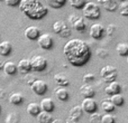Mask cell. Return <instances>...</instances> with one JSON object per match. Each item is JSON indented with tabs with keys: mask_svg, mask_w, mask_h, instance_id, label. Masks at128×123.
<instances>
[{
	"mask_svg": "<svg viewBox=\"0 0 128 123\" xmlns=\"http://www.w3.org/2000/svg\"><path fill=\"white\" fill-rule=\"evenodd\" d=\"M17 69L22 74H28L32 70V65H30V60L28 58H24L20 60L17 64Z\"/></svg>",
	"mask_w": 128,
	"mask_h": 123,
	"instance_id": "9a60e30c",
	"label": "cell"
},
{
	"mask_svg": "<svg viewBox=\"0 0 128 123\" xmlns=\"http://www.w3.org/2000/svg\"><path fill=\"white\" fill-rule=\"evenodd\" d=\"M101 123H116V118L111 113H106L101 115Z\"/></svg>",
	"mask_w": 128,
	"mask_h": 123,
	"instance_id": "d6a6232c",
	"label": "cell"
},
{
	"mask_svg": "<svg viewBox=\"0 0 128 123\" xmlns=\"http://www.w3.org/2000/svg\"><path fill=\"white\" fill-rule=\"evenodd\" d=\"M101 109H102V111H104V112L111 113V112H114V111H115L116 106L111 103L110 100H104V101L101 102Z\"/></svg>",
	"mask_w": 128,
	"mask_h": 123,
	"instance_id": "484cf974",
	"label": "cell"
},
{
	"mask_svg": "<svg viewBox=\"0 0 128 123\" xmlns=\"http://www.w3.org/2000/svg\"><path fill=\"white\" fill-rule=\"evenodd\" d=\"M45 1L53 9H60L66 3V0H45Z\"/></svg>",
	"mask_w": 128,
	"mask_h": 123,
	"instance_id": "f1b7e54d",
	"label": "cell"
},
{
	"mask_svg": "<svg viewBox=\"0 0 128 123\" xmlns=\"http://www.w3.org/2000/svg\"><path fill=\"white\" fill-rule=\"evenodd\" d=\"M65 123H79V120H75V119H73V118L68 117V119H66Z\"/></svg>",
	"mask_w": 128,
	"mask_h": 123,
	"instance_id": "ab89813d",
	"label": "cell"
},
{
	"mask_svg": "<svg viewBox=\"0 0 128 123\" xmlns=\"http://www.w3.org/2000/svg\"><path fill=\"white\" fill-rule=\"evenodd\" d=\"M100 77L106 83H111L115 82L118 77V70L115 66L106 65L100 69Z\"/></svg>",
	"mask_w": 128,
	"mask_h": 123,
	"instance_id": "277c9868",
	"label": "cell"
},
{
	"mask_svg": "<svg viewBox=\"0 0 128 123\" xmlns=\"http://www.w3.org/2000/svg\"><path fill=\"white\" fill-rule=\"evenodd\" d=\"M90 37L96 40H99L106 35V27L102 26L101 24H93L90 27Z\"/></svg>",
	"mask_w": 128,
	"mask_h": 123,
	"instance_id": "30bf717a",
	"label": "cell"
},
{
	"mask_svg": "<svg viewBox=\"0 0 128 123\" xmlns=\"http://www.w3.org/2000/svg\"><path fill=\"white\" fill-rule=\"evenodd\" d=\"M36 118H37V120L40 123H51L53 121V117H52L51 113L44 112V111H40V114H38Z\"/></svg>",
	"mask_w": 128,
	"mask_h": 123,
	"instance_id": "cb8c5ba5",
	"label": "cell"
},
{
	"mask_svg": "<svg viewBox=\"0 0 128 123\" xmlns=\"http://www.w3.org/2000/svg\"><path fill=\"white\" fill-rule=\"evenodd\" d=\"M18 8L27 18L32 20L43 19L48 12V9L42 0H22Z\"/></svg>",
	"mask_w": 128,
	"mask_h": 123,
	"instance_id": "7a4b0ae2",
	"label": "cell"
},
{
	"mask_svg": "<svg viewBox=\"0 0 128 123\" xmlns=\"http://www.w3.org/2000/svg\"><path fill=\"white\" fill-rule=\"evenodd\" d=\"M83 82L86 84H88L89 82H92V81H94V75L92 74V73H86V74H84L83 75Z\"/></svg>",
	"mask_w": 128,
	"mask_h": 123,
	"instance_id": "e575fe53",
	"label": "cell"
},
{
	"mask_svg": "<svg viewBox=\"0 0 128 123\" xmlns=\"http://www.w3.org/2000/svg\"><path fill=\"white\" fill-rule=\"evenodd\" d=\"M54 94H55V96L58 97V100H60V101H68V90H66L65 87H58L55 88V91H54Z\"/></svg>",
	"mask_w": 128,
	"mask_h": 123,
	"instance_id": "7402d4cb",
	"label": "cell"
},
{
	"mask_svg": "<svg viewBox=\"0 0 128 123\" xmlns=\"http://www.w3.org/2000/svg\"><path fill=\"white\" fill-rule=\"evenodd\" d=\"M115 30H116V26H114V25H110V26H108L106 28V34L108 36H111Z\"/></svg>",
	"mask_w": 128,
	"mask_h": 123,
	"instance_id": "74e56055",
	"label": "cell"
},
{
	"mask_svg": "<svg viewBox=\"0 0 128 123\" xmlns=\"http://www.w3.org/2000/svg\"><path fill=\"white\" fill-rule=\"evenodd\" d=\"M9 103L12 104V105H20V104L24 102V96H22V93H11L9 95V99H8Z\"/></svg>",
	"mask_w": 128,
	"mask_h": 123,
	"instance_id": "44dd1931",
	"label": "cell"
},
{
	"mask_svg": "<svg viewBox=\"0 0 128 123\" xmlns=\"http://www.w3.org/2000/svg\"><path fill=\"white\" fill-rule=\"evenodd\" d=\"M40 110L44 111V112L52 113L55 110V103H54V101L51 97H44V99L40 101Z\"/></svg>",
	"mask_w": 128,
	"mask_h": 123,
	"instance_id": "5bb4252c",
	"label": "cell"
},
{
	"mask_svg": "<svg viewBox=\"0 0 128 123\" xmlns=\"http://www.w3.org/2000/svg\"><path fill=\"white\" fill-rule=\"evenodd\" d=\"M81 108H82V110H83L84 113L92 114V113L97 112L98 104H97V102L93 100V97H84L82 103H81Z\"/></svg>",
	"mask_w": 128,
	"mask_h": 123,
	"instance_id": "9c48e42d",
	"label": "cell"
},
{
	"mask_svg": "<svg viewBox=\"0 0 128 123\" xmlns=\"http://www.w3.org/2000/svg\"><path fill=\"white\" fill-rule=\"evenodd\" d=\"M127 122H128V118H127Z\"/></svg>",
	"mask_w": 128,
	"mask_h": 123,
	"instance_id": "bcb514c9",
	"label": "cell"
},
{
	"mask_svg": "<svg viewBox=\"0 0 128 123\" xmlns=\"http://www.w3.org/2000/svg\"><path fill=\"white\" fill-rule=\"evenodd\" d=\"M63 54L68 63L74 67L84 66L92 55L89 45L80 38H73L66 42L63 47Z\"/></svg>",
	"mask_w": 128,
	"mask_h": 123,
	"instance_id": "6da1fadb",
	"label": "cell"
},
{
	"mask_svg": "<svg viewBox=\"0 0 128 123\" xmlns=\"http://www.w3.org/2000/svg\"><path fill=\"white\" fill-rule=\"evenodd\" d=\"M0 1H2V0H0Z\"/></svg>",
	"mask_w": 128,
	"mask_h": 123,
	"instance_id": "7dc6e473",
	"label": "cell"
},
{
	"mask_svg": "<svg viewBox=\"0 0 128 123\" xmlns=\"http://www.w3.org/2000/svg\"><path fill=\"white\" fill-rule=\"evenodd\" d=\"M12 51V45L10 44V42L4 40V42L0 43V55L1 56H8Z\"/></svg>",
	"mask_w": 128,
	"mask_h": 123,
	"instance_id": "603a6c76",
	"label": "cell"
},
{
	"mask_svg": "<svg viewBox=\"0 0 128 123\" xmlns=\"http://www.w3.org/2000/svg\"><path fill=\"white\" fill-rule=\"evenodd\" d=\"M37 44L44 51H50L54 46V39L50 34H40L37 39Z\"/></svg>",
	"mask_w": 128,
	"mask_h": 123,
	"instance_id": "ba28073f",
	"label": "cell"
},
{
	"mask_svg": "<svg viewBox=\"0 0 128 123\" xmlns=\"http://www.w3.org/2000/svg\"><path fill=\"white\" fill-rule=\"evenodd\" d=\"M27 75V74H26ZM27 78H25V81H26L27 84H29V85H32L33 84V82L35 81V78H34V76H32V75H27Z\"/></svg>",
	"mask_w": 128,
	"mask_h": 123,
	"instance_id": "f35d334b",
	"label": "cell"
},
{
	"mask_svg": "<svg viewBox=\"0 0 128 123\" xmlns=\"http://www.w3.org/2000/svg\"><path fill=\"white\" fill-rule=\"evenodd\" d=\"M0 112H1V106H0Z\"/></svg>",
	"mask_w": 128,
	"mask_h": 123,
	"instance_id": "ee69618b",
	"label": "cell"
},
{
	"mask_svg": "<svg viewBox=\"0 0 128 123\" xmlns=\"http://www.w3.org/2000/svg\"><path fill=\"white\" fill-rule=\"evenodd\" d=\"M118 9H119V12L122 16H125V17H128V0H125V1H122L119 4H118Z\"/></svg>",
	"mask_w": 128,
	"mask_h": 123,
	"instance_id": "4dcf8cb0",
	"label": "cell"
},
{
	"mask_svg": "<svg viewBox=\"0 0 128 123\" xmlns=\"http://www.w3.org/2000/svg\"><path fill=\"white\" fill-rule=\"evenodd\" d=\"M68 22L71 24L73 29H75L79 33H83L86 29V24L82 17H79L76 15H71L68 17Z\"/></svg>",
	"mask_w": 128,
	"mask_h": 123,
	"instance_id": "52a82bcc",
	"label": "cell"
},
{
	"mask_svg": "<svg viewBox=\"0 0 128 123\" xmlns=\"http://www.w3.org/2000/svg\"><path fill=\"white\" fill-rule=\"evenodd\" d=\"M54 81L61 87H64V86H68L70 84V79L66 76L64 73H58V74L54 75Z\"/></svg>",
	"mask_w": 128,
	"mask_h": 123,
	"instance_id": "e0dca14e",
	"label": "cell"
},
{
	"mask_svg": "<svg viewBox=\"0 0 128 123\" xmlns=\"http://www.w3.org/2000/svg\"><path fill=\"white\" fill-rule=\"evenodd\" d=\"M2 69L4 70V73H6L7 75H10V76L15 75L18 70L17 65H16L14 62H6V63H4V68H2Z\"/></svg>",
	"mask_w": 128,
	"mask_h": 123,
	"instance_id": "ffe728a7",
	"label": "cell"
},
{
	"mask_svg": "<svg viewBox=\"0 0 128 123\" xmlns=\"http://www.w3.org/2000/svg\"><path fill=\"white\" fill-rule=\"evenodd\" d=\"M83 17L89 20H97L101 16V8L98 3L93 1H88L82 8Z\"/></svg>",
	"mask_w": 128,
	"mask_h": 123,
	"instance_id": "3957f363",
	"label": "cell"
},
{
	"mask_svg": "<svg viewBox=\"0 0 128 123\" xmlns=\"http://www.w3.org/2000/svg\"><path fill=\"white\" fill-rule=\"evenodd\" d=\"M30 65L32 70H34V72H43L47 67V60L44 56L36 55L30 58Z\"/></svg>",
	"mask_w": 128,
	"mask_h": 123,
	"instance_id": "8992f818",
	"label": "cell"
},
{
	"mask_svg": "<svg viewBox=\"0 0 128 123\" xmlns=\"http://www.w3.org/2000/svg\"><path fill=\"white\" fill-rule=\"evenodd\" d=\"M116 51H117V54L119 56H122V57H127L128 56V44L126 43H119L116 47Z\"/></svg>",
	"mask_w": 128,
	"mask_h": 123,
	"instance_id": "4316f807",
	"label": "cell"
},
{
	"mask_svg": "<svg viewBox=\"0 0 128 123\" xmlns=\"http://www.w3.org/2000/svg\"><path fill=\"white\" fill-rule=\"evenodd\" d=\"M83 114V110H82L81 105H75L70 110V117L75 120H79Z\"/></svg>",
	"mask_w": 128,
	"mask_h": 123,
	"instance_id": "d4e9b609",
	"label": "cell"
},
{
	"mask_svg": "<svg viewBox=\"0 0 128 123\" xmlns=\"http://www.w3.org/2000/svg\"><path fill=\"white\" fill-rule=\"evenodd\" d=\"M90 123H91V122H90Z\"/></svg>",
	"mask_w": 128,
	"mask_h": 123,
	"instance_id": "c3c4849f",
	"label": "cell"
},
{
	"mask_svg": "<svg viewBox=\"0 0 128 123\" xmlns=\"http://www.w3.org/2000/svg\"><path fill=\"white\" fill-rule=\"evenodd\" d=\"M53 30H54V33L58 34V35L62 38H68L71 36V28L63 20H56V21L54 22Z\"/></svg>",
	"mask_w": 128,
	"mask_h": 123,
	"instance_id": "5b68a950",
	"label": "cell"
},
{
	"mask_svg": "<svg viewBox=\"0 0 128 123\" xmlns=\"http://www.w3.org/2000/svg\"><path fill=\"white\" fill-rule=\"evenodd\" d=\"M4 1L8 7H18L22 0H4Z\"/></svg>",
	"mask_w": 128,
	"mask_h": 123,
	"instance_id": "d590c367",
	"label": "cell"
},
{
	"mask_svg": "<svg viewBox=\"0 0 128 123\" xmlns=\"http://www.w3.org/2000/svg\"><path fill=\"white\" fill-rule=\"evenodd\" d=\"M110 101L115 106H122L125 104V97L119 93V94L112 95L110 97Z\"/></svg>",
	"mask_w": 128,
	"mask_h": 123,
	"instance_id": "83f0119b",
	"label": "cell"
},
{
	"mask_svg": "<svg viewBox=\"0 0 128 123\" xmlns=\"http://www.w3.org/2000/svg\"><path fill=\"white\" fill-rule=\"evenodd\" d=\"M101 121V115L99 113H92L90 114V122L91 123H97V122H100Z\"/></svg>",
	"mask_w": 128,
	"mask_h": 123,
	"instance_id": "836d02e7",
	"label": "cell"
},
{
	"mask_svg": "<svg viewBox=\"0 0 128 123\" xmlns=\"http://www.w3.org/2000/svg\"><path fill=\"white\" fill-rule=\"evenodd\" d=\"M30 88L36 95H44L47 92L48 86L46 82H44L43 79H35L30 85Z\"/></svg>",
	"mask_w": 128,
	"mask_h": 123,
	"instance_id": "8fae6325",
	"label": "cell"
},
{
	"mask_svg": "<svg viewBox=\"0 0 128 123\" xmlns=\"http://www.w3.org/2000/svg\"><path fill=\"white\" fill-rule=\"evenodd\" d=\"M51 123H65V122L62 121L61 119H53V121H52Z\"/></svg>",
	"mask_w": 128,
	"mask_h": 123,
	"instance_id": "60d3db41",
	"label": "cell"
},
{
	"mask_svg": "<svg viewBox=\"0 0 128 123\" xmlns=\"http://www.w3.org/2000/svg\"><path fill=\"white\" fill-rule=\"evenodd\" d=\"M122 84L118 83L117 81L111 82V83H108V85L104 87V93L109 96H112L115 94H119L122 92Z\"/></svg>",
	"mask_w": 128,
	"mask_h": 123,
	"instance_id": "7c38bea8",
	"label": "cell"
},
{
	"mask_svg": "<svg viewBox=\"0 0 128 123\" xmlns=\"http://www.w3.org/2000/svg\"><path fill=\"white\" fill-rule=\"evenodd\" d=\"M97 55L99 56L100 58H107L109 56V53H108V51H106V49H101V48H99V49H97Z\"/></svg>",
	"mask_w": 128,
	"mask_h": 123,
	"instance_id": "8d00e7d4",
	"label": "cell"
},
{
	"mask_svg": "<svg viewBox=\"0 0 128 123\" xmlns=\"http://www.w3.org/2000/svg\"><path fill=\"white\" fill-rule=\"evenodd\" d=\"M117 1H119V2H122V1H125V0H117Z\"/></svg>",
	"mask_w": 128,
	"mask_h": 123,
	"instance_id": "7bdbcfd3",
	"label": "cell"
},
{
	"mask_svg": "<svg viewBox=\"0 0 128 123\" xmlns=\"http://www.w3.org/2000/svg\"><path fill=\"white\" fill-rule=\"evenodd\" d=\"M68 2H70V4L73 7V8L75 9H81L84 7V4L86 3V0H68Z\"/></svg>",
	"mask_w": 128,
	"mask_h": 123,
	"instance_id": "1f68e13d",
	"label": "cell"
},
{
	"mask_svg": "<svg viewBox=\"0 0 128 123\" xmlns=\"http://www.w3.org/2000/svg\"><path fill=\"white\" fill-rule=\"evenodd\" d=\"M2 68H4V63L0 61V69H2Z\"/></svg>",
	"mask_w": 128,
	"mask_h": 123,
	"instance_id": "b9f144b4",
	"label": "cell"
},
{
	"mask_svg": "<svg viewBox=\"0 0 128 123\" xmlns=\"http://www.w3.org/2000/svg\"><path fill=\"white\" fill-rule=\"evenodd\" d=\"M80 93L83 95V97H93L96 95V91L90 84L84 83L82 86H80Z\"/></svg>",
	"mask_w": 128,
	"mask_h": 123,
	"instance_id": "ac0fdd59",
	"label": "cell"
},
{
	"mask_svg": "<svg viewBox=\"0 0 128 123\" xmlns=\"http://www.w3.org/2000/svg\"><path fill=\"white\" fill-rule=\"evenodd\" d=\"M40 36V29L36 26H29L25 29V37L28 40H37Z\"/></svg>",
	"mask_w": 128,
	"mask_h": 123,
	"instance_id": "4fadbf2b",
	"label": "cell"
},
{
	"mask_svg": "<svg viewBox=\"0 0 128 123\" xmlns=\"http://www.w3.org/2000/svg\"><path fill=\"white\" fill-rule=\"evenodd\" d=\"M20 115L17 112H10L6 117V123H19Z\"/></svg>",
	"mask_w": 128,
	"mask_h": 123,
	"instance_id": "f546056e",
	"label": "cell"
},
{
	"mask_svg": "<svg viewBox=\"0 0 128 123\" xmlns=\"http://www.w3.org/2000/svg\"><path fill=\"white\" fill-rule=\"evenodd\" d=\"M127 63H128V56H127Z\"/></svg>",
	"mask_w": 128,
	"mask_h": 123,
	"instance_id": "f6af8a7d",
	"label": "cell"
},
{
	"mask_svg": "<svg viewBox=\"0 0 128 123\" xmlns=\"http://www.w3.org/2000/svg\"><path fill=\"white\" fill-rule=\"evenodd\" d=\"M102 8L107 11H116L118 9V1L117 0H98Z\"/></svg>",
	"mask_w": 128,
	"mask_h": 123,
	"instance_id": "2e32d148",
	"label": "cell"
},
{
	"mask_svg": "<svg viewBox=\"0 0 128 123\" xmlns=\"http://www.w3.org/2000/svg\"><path fill=\"white\" fill-rule=\"evenodd\" d=\"M26 111H27V113H28L29 115H32V117H37V115L40 114V112L42 110H40V103H36V102H32V103H29L28 105H27Z\"/></svg>",
	"mask_w": 128,
	"mask_h": 123,
	"instance_id": "d6986e66",
	"label": "cell"
}]
</instances>
